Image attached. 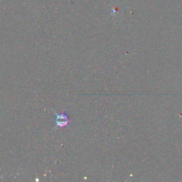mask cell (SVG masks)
Here are the masks:
<instances>
[{"instance_id": "cell-1", "label": "cell", "mask_w": 182, "mask_h": 182, "mask_svg": "<svg viewBox=\"0 0 182 182\" xmlns=\"http://www.w3.org/2000/svg\"><path fill=\"white\" fill-rule=\"evenodd\" d=\"M55 122H56V127L63 128L68 126L70 123V119L67 115L66 113H56Z\"/></svg>"}]
</instances>
